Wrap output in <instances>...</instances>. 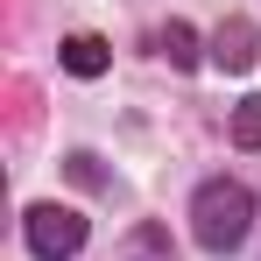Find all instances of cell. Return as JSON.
I'll use <instances>...</instances> for the list:
<instances>
[{
    "label": "cell",
    "mask_w": 261,
    "mask_h": 261,
    "mask_svg": "<svg viewBox=\"0 0 261 261\" xmlns=\"http://www.w3.org/2000/svg\"><path fill=\"white\" fill-rule=\"evenodd\" d=\"M191 219H198V247H205V254H233V247L254 233V191L233 184V176H212V184H198Z\"/></svg>",
    "instance_id": "cell-1"
},
{
    "label": "cell",
    "mask_w": 261,
    "mask_h": 261,
    "mask_svg": "<svg viewBox=\"0 0 261 261\" xmlns=\"http://www.w3.org/2000/svg\"><path fill=\"white\" fill-rule=\"evenodd\" d=\"M29 247L43 261H71L85 247V219L71 212V205H29Z\"/></svg>",
    "instance_id": "cell-2"
},
{
    "label": "cell",
    "mask_w": 261,
    "mask_h": 261,
    "mask_svg": "<svg viewBox=\"0 0 261 261\" xmlns=\"http://www.w3.org/2000/svg\"><path fill=\"white\" fill-rule=\"evenodd\" d=\"M212 64L233 71V78L254 71V21H247V14H226V21L212 29Z\"/></svg>",
    "instance_id": "cell-3"
},
{
    "label": "cell",
    "mask_w": 261,
    "mask_h": 261,
    "mask_svg": "<svg viewBox=\"0 0 261 261\" xmlns=\"http://www.w3.org/2000/svg\"><path fill=\"white\" fill-rule=\"evenodd\" d=\"M106 64H113V49L99 43V36H64V71L71 78H99Z\"/></svg>",
    "instance_id": "cell-4"
},
{
    "label": "cell",
    "mask_w": 261,
    "mask_h": 261,
    "mask_svg": "<svg viewBox=\"0 0 261 261\" xmlns=\"http://www.w3.org/2000/svg\"><path fill=\"white\" fill-rule=\"evenodd\" d=\"M155 49L170 57L176 71H191V64H198V29H191V21H170V29L155 36Z\"/></svg>",
    "instance_id": "cell-5"
},
{
    "label": "cell",
    "mask_w": 261,
    "mask_h": 261,
    "mask_svg": "<svg viewBox=\"0 0 261 261\" xmlns=\"http://www.w3.org/2000/svg\"><path fill=\"white\" fill-rule=\"evenodd\" d=\"M233 141H240V148H261V92L233 106Z\"/></svg>",
    "instance_id": "cell-6"
},
{
    "label": "cell",
    "mask_w": 261,
    "mask_h": 261,
    "mask_svg": "<svg viewBox=\"0 0 261 261\" xmlns=\"http://www.w3.org/2000/svg\"><path fill=\"white\" fill-rule=\"evenodd\" d=\"M64 170L78 176V184H85V191H106V170H99V155H85V148H78V155H71V163H64Z\"/></svg>",
    "instance_id": "cell-7"
}]
</instances>
